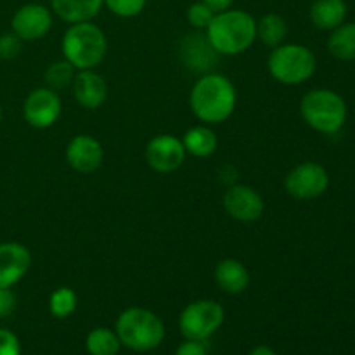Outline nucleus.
Returning a JSON list of instances; mask_svg holds the SVG:
<instances>
[{
	"label": "nucleus",
	"instance_id": "1",
	"mask_svg": "<svg viewBox=\"0 0 355 355\" xmlns=\"http://www.w3.org/2000/svg\"><path fill=\"white\" fill-rule=\"evenodd\" d=\"M236 107V89L227 76L207 73L191 90V110L205 123H222Z\"/></svg>",
	"mask_w": 355,
	"mask_h": 355
},
{
	"label": "nucleus",
	"instance_id": "2",
	"mask_svg": "<svg viewBox=\"0 0 355 355\" xmlns=\"http://www.w3.org/2000/svg\"><path fill=\"white\" fill-rule=\"evenodd\" d=\"M207 37L220 55H238L255 42L257 21L245 10H222L207 26Z\"/></svg>",
	"mask_w": 355,
	"mask_h": 355
},
{
	"label": "nucleus",
	"instance_id": "3",
	"mask_svg": "<svg viewBox=\"0 0 355 355\" xmlns=\"http://www.w3.org/2000/svg\"><path fill=\"white\" fill-rule=\"evenodd\" d=\"M121 345L135 352H149L165 340V324L155 312L142 307H130L121 312L114 326Z\"/></svg>",
	"mask_w": 355,
	"mask_h": 355
},
{
	"label": "nucleus",
	"instance_id": "4",
	"mask_svg": "<svg viewBox=\"0 0 355 355\" xmlns=\"http://www.w3.org/2000/svg\"><path fill=\"white\" fill-rule=\"evenodd\" d=\"M62 54L76 69H94L107 52V38L97 24L90 21L73 23L62 37Z\"/></svg>",
	"mask_w": 355,
	"mask_h": 355
},
{
	"label": "nucleus",
	"instance_id": "5",
	"mask_svg": "<svg viewBox=\"0 0 355 355\" xmlns=\"http://www.w3.org/2000/svg\"><path fill=\"white\" fill-rule=\"evenodd\" d=\"M300 113L314 130L336 134L347 120V104L335 90L314 89L302 97Z\"/></svg>",
	"mask_w": 355,
	"mask_h": 355
},
{
	"label": "nucleus",
	"instance_id": "6",
	"mask_svg": "<svg viewBox=\"0 0 355 355\" xmlns=\"http://www.w3.org/2000/svg\"><path fill=\"white\" fill-rule=\"evenodd\" d=\"M269 71L274 80L284 85H298L315 71V55L305 45L284 44L274 47L269 55Z\"/></svg>",
	"mask_w": 355,
	"mask_h": 355
},
{
	"label": "nucleus",
	"instance_id": "7",
	"mask_svg": "<svg viewBox=\"0 0 355 355\" xmlns=\"http://www.w3.org/2000/svg\"><path fill=\"white\" fill-rule=\"evenodd\" d=\"M224 322V309L215 300H196L187 305L179 318L180 333L186 340L205 342Z\"/></svg>",
	"mask_w": 355,
	"mask_h": 355
},
{
	"label": "nucleus",
	"instance_id": "8",
	"mask_svg": "<svg viewBox=\"0 0 355 355\" xmlns=\"http://www.w3.org/2000/svg\"><path fill=\"white\" fill-rule=\"evenodd\" d=\"M329 186V175L319 163L305 162L295 166L284 180L288 194L297 200H314L324 194Z\"/></svg>",
	"mask_w": 355,
	"mask_h": 355
},
{
	"label": "nucleus",
	"instance_id": "9",
	"mask_svg": "<svg viewBox=\"0 0 355 355\" xmlns=\"http://www.w3.org/2000/svg\"><path fill=\"white\" fill-rule=\"evenodd\" d=\"M146 159L149 166L159 173H170L180 168L186 159V148L182 141L173 135H156L146 148Z\"/></svg>",
	"mask_w": 355,
	"mask_h": 355
},
{
	"label": "nucleus",
	"instance_id": "10",
	"mask_svg": "<svg viewBox=\"0 0 355 355\" xmlns=\"http://www.w3.org/2000/svg\"><path fill=\"white\" fill-rule=\"evenodd\" d=\"M24 120L35 128H47L61 114V99L54 89H35L28 94L23 106Z\"/></svg>",
	"mask_w": 355,
	"mask_h": 355
},
{
	"label": "nucleus",
	"instance_id": "11",
	"mask_svg": "<svg viewBox=\"0 0 355 355\" xmlns=\"http://www.w3.org/2000/svg\"><path fill=\"white\" fill-rule=\"evenodd\" d=\"M12 33L21 40L33 42L45 37L52 28V14L42 3H24L12 16Z\"/></svg>",
	"mask_w": 355,
	"mask_h": 355
},
{
	"label": "nucleus",
	"instance_id": "12",
	"mask_svg": "<svg viewBox=\"0 0 355 355\" xmlns=\"http://www.w3.org/2000/svg\"><path fill=\"white\" fill-rule=\"evenodd\" d=\"M224 208L239 222H255L263 214V200L253 187L231 186L224 196Z\"/></svg>",
	"mask_w": 355,
	"mask_h": 355
},
{
	"label": "nucleus",
	"instance_id": "13",
	"mask_svg": "<svg viewBox=\"0 0 355 355\" xmlns=\"http://www.w3.org/2000/svg\"><path fill=\"white\" fill-rule=\"evenodd\" d=\"M31 255L21 243H0V288H10L26 276Z\"/></svg>",
	"mask_w": 355,
	"mask_h": 355
},
{
	"label": "nucleus",
	"instance_id": "14",
	"mask_svg": "<svg viewBox=\"0 0 355 355\" xmlns=\"http://www.w3.org/2000/svg\"><path fill=\"white\" fill-rule=\"evenodd\" d=\"M180 55H182V61L187 68L207 75L217 64L220 54L210 44L207 33L196 31V33L187 35L182 40V44H180Z\"/></svg>",
	"mask_w": 355,
	"mask_h": 355
},
{
	"label": "nucleus",
	"instance_id": "15",
	"mask_svg": "<svg viewBox=\"0 0 355 355\" xmlns=\"http://www.w3.org/2000/svg\"><path fill=\"white\" fill-rule=\"evenodd\" d=\"M103 146L92 135H76L66 148V159L69 166L80 173H90L97 170L103 163Z\"/></svg>",
	"mask_w": 355,
	"mask_h": 355
},
{
	"label": "nucleus",
	"instance_id": "16",
	"mask_svg": "<svg viewBox=\"0 0 355 355\" xmlns=\"http://www.w3.org/2000/svg\"><path fill=\"white\" fill-rule=\"evenodd\" d=\"M73 94L80 106L97 110L107 99V83L94 69H80L73 80Z\"/></svg>",
	"mask_w": 355,
	"mask_h": 355
},
{
	"label": "nucleus",
	"instance_id": "17",
	"mask_svg": "<svg viewBox=\"0 0 355 355\" xmlns=\"http://www.w3.org/2000/svg\"><path fill=\"white\" fill-rule=\"evenodd\" d=\"M215 281L225 293L239 295L248 288L250 272L239 260L225 259L215 269Z\"/></svg>",
	"mask_w": 355,
	"mask_h": 355
},
{
	"label": "nucleus",
	"instance_id": "18",
	"mask_svg": "<svg viewBox=\"0 0 355 355\" xmlns=\"http://www.w3.org/2000/svg\"><path fill=\"white\" fill-rule=\"evenodd\" d=\"M52 10L68 23H83L99 14L104 0H51Z\"/></svg>",
	"mask_w": 355,
	"mask_h": 355
},
{
	"label": "nucleus",
	"instance_id": "19",
	"mask_svg": "<svg viewBox=\"0 0 355 355\" xmlns=\"http://www.w3.org/2000/svg\"><path fill=\"white\" fill-rule=\"evenodd\" d=\"M311 21L321 30H335L347 16V3L343 0H314L311 6Z\"/></svg>",
	"mask_w": 355,
	"mask_h": 355
},
{
	"label": "nucleus",
	"instance_id": "20",
	"mask_svg": "<svg viewBox=\"0 0 355 355\" xmlns=\"http://www.w3.org/2000/svg\"><path fill=\"white\" fill-rule=\"evenodd\" d=\"M186 153H191L196 158H207V156L214 155L215 149L218 146V139L211 128L203 127H193L184 134L182 141Z\"/></svg>",
	"mask_w": 355,
	"mask_h": 355
},
{
	"label": "nucleus",
	"instance_id": "21",
	"mask_svg": "<svg viewBox=\"0 0 355 355\" xmlns=\"http://www.w3.org/2000/svg\"><path fill=\"white\" fill-rule=\"evenodd\" d=\"M328 49L342 61L355 59V23H342L336 26L328 40Z\"/></svg>",
	"mask_w": 355,
	"mask_h": 355
},
{
	"label": "nucleus",
	"instance_id": "22",
	"mask_svg": "<svg viewBox=\"0 0 355 355\" xmlns=\"http://www.w3.org/2000/svg\"><path fill=\"white\" fill-rule=\"evenodd\" d=\"M288 35V23L279 14H266L262 19L257 23V37L269 47H277L283 44Z\"/></svg>",
	"mask_w": 355,
	"mask_h": 355
},
{
	"label": "nucleus",
	"instance_id": "23",
	"mask_svg": "<svg viewBox=\"0 0 355 355\" xmlns=\"http://www.w3.org/2000/svg\"><path fill=\"white\" fill-rule=\"evenodd\" d=\"M85 349L90 355H116L121 349V342L116 331L96 328L87 335Z\"/></svg>",
	"mask_w": 355,
	"mask_h": 355
},
{
	"label": "nucleus",
	"instance_id": "24",
	"mask_svg": "<svg viewBox=\"0 0 355 355\" xmlns=\"http://www.w3.org/2000/svg\"><path fill=\"white\" fill-rule=\"evenodd\" d=\"M76 305H78L76 293L68 286L58 288L49 298V311L58 319L69 318L76 311Z\"/></svg>",
	"mask_w": 355,
	"mask_h": 355
},
{
	"label": "nucleus",
	"instance_id": "25",
	"mask_svg": "<svg viewBox=\"0 0 355 355\" xmlns=\"http://www.w3.org/2000/svg\"><path fill=\"white\" fill-rule=\"evenodd\" d=\"M45 80L52 89H64L75 80V68L68 61H58L51 64L45 71Z\"/></svg>",
	"mask_w": 355,
	"mask_h": 355
},
{
	"label": "nucleus",
	"instance_id": "26",
	"mask_svg": "<svg viewBox=\"0 0 355 355\" xmlns=\"http://www.w3.org/2000/svg\"><path fill=\"white\" fill-rule=\"evenodd\" d=\"M148 0H104V6L120 17H134L144 10Z\"/></svg>",
	"mask_w": 355,
	"mask_h": 355
},
{
	"label": "nucleus",
	"instance_id": "27",
	"mask_svg": "<svg viewBox=\"0 0 355 355\" xmlns=\"http://www.w3.org/2000/svg\"><path fill=\"white\" fill-rule=\"evenodd\" d=\"M215 12L207 6L205 2H194L193 6L187 9L186 17L189 21L191 26H194L196 30H207V26L210 24V21L214 19Z\"/></svg>",
	"mask_w": 355,
	"mask_h": 355
},
{
	"label": "nucleus",
	"instance_id": "28",
	"mask_svg": "<svg viewBox=\"0 0 355 355\" xmlns=\"http://www.w3.org/2000/svg\"><path fill=\"white\" fill-rule=\"evenodd\" d=\"M21 40L16 33H3L0 35V59H14L21 52Z\"/></svg>",
	"mask_w": 355,
	"mask_h": 355
},
{
	"label": "nucleus",
	"instance_id": "29",
	"mask_svg": "<svg viewBox=\"0 0 355 355\" xmlns=\"http://www.w3.org/2000/svg\"><path fill=\"white\" fill-rule=\"evenodd\" d=\"M0 355H21V343L9 329H0Z\"/></svg>",
	"mask_w": 355,
	"mask_h": 355
},
{
	"label": "nucleus",
	"instance_id": "30",
	"mask_svg": "<svg viewBox=\"0 0 355 355\" xmlns=\"http://www.w3.org/2000/svg\"><path fill=\"white\" fill-rule=\"evenodd\" d=\"M16 298L9 288H0V319L7 318L14 311Z\"/></svg>",
	"mask_w": 355,
	"mask_h": 355
},
{
	"label": "nucleus",
	"instance_id": "31",
	"mask_svg": "<svg viewBox=\"0 0 355 355\" xmlns=\"http://www.w3.org/2000/svg\"><path fill=\"white\" fill-rule=\"evenodd\" d=\"M175 355H208V352H207V349H205L203 342H196V340H186L184 343H180Z\"/></svg>",
	"mask_w": 355,
	"mask_h": 355
},
{
	"label": "nucleus",
	"instance_id": "32",
	"mask_svg": "<svg viewBox=\"0 0 355 355\" xmlns=\"http://www.w3.org/2000/svg\"><path fill=\"white\" fill-rule=\"evenodd\" d=\"M201 2L207 3V6L210 7L215 14H217V12H222V10L231 9V6L234 0H201Z\"/></svg>",
	"mask_w": 355,
	"mask_h": 355
},
{
	"label": "nucleus",
	"instance_id": "33",
	"mask_svg": "<svg viewBox=\"0 0 355 355\" xmlns=\"http://www.w3.org/2000/svg\"><path fill=\"white\" fill-rule=\"evenodd\" d=\"M248 355H277L270 347L267 345H257L255 349H252V352Z\"/></svg>",
	"mask_w": 355,
	"mask_h": 355
},
{
	"label": "nucleus",
	"instance_id": "34",
	"mask_svg": "<svg viewBox=\"0 0 355 355\" xmlns=\"http://www.w3.org/2000/svg\"><path fill=\"white\" fill-rule=\"evenodd\" d=\"M0 118H2V106H0Z\"/></svg>",
	"mask_w": 355,
	"mask_h": 355
}]
</instances>
